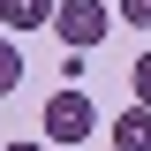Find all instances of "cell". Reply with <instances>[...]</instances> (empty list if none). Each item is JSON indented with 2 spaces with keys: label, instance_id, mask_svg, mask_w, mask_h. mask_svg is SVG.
Here are the masks:
<instances>
[{
  "label": "cell",
  "instance_id": "cell-1",
  "mask_svg": "<svg viewBox=\"0 0 151 151\" xmlns=\"http://www.w3.org/2000/svg\"><path fill=\"white\" fill-rule=\"evenodd\" d=\"M45 30H60L68 53H91L98 38L113 30V8L106 0H53V23H45Z\"/></svg>",
  "mask_w": 151,
  "mask_h": 151
},
{
  "label": "cell",
  "instance_id": "cell-7",
  "mask_svg": "<svg viewBox=\"0 0 151 151\" xmlns=\"http://www.w3.org/2000/svg\"><path fill=\"white\" fill-rule=\"evenodd\" d=\"M121 23H136V30H151V0H121Z\"/></svg>",
  "mask_w": 151,
  "mask_h": 151
},
{
  "label": "cell",
  "instance_id": "cell-2",
  "mask_svg": "<svg viewBox=\"0 0 151 151\" xmlns=\"http://www.w3.org/2000/svg\"><path fill=\"white\" fill-rule=\"evenodd\" d=\"M38 121H45V151H53V144L68 151V144H83V136L98 129V106L68 83V91H53V98H45V113H38Z\"/></svg>",
  "mask_w": 151,
  "mask_h": 151
},
{
  "label": "cell",
  "instance_id": "cell-5",
  "mask_svg": "<svg viewBox=\"0 0 151 151\" xmlns=\"http://www.w3.org/2000/svg\"><path fill=\"white\" fill-rule=\"evenodd\" d=\"M15 83H23V53H15V45H8V38H0V98L15 91Z\"/></svg>",
  "mask_w": 151,
  "mask_h": 151
},
{
  "label": "cell",
  "instance_id": "cell-3",
  "mask_svg": "<svg viewBox=\"0 0 151 151\" xmlns=\"http://www.w3.org/2000/svg\"><path fill=\"white\" fill-rule=\"evenodd\" d=\"M0 23L8 30H45L53 23V0H0Z\"/></svg>",
  "mask_w": 151,
  "mask_h": 151
},
{
  "label": "cell",
  "instance_id": "cell-6",
  "mask_svg": "<svg viewBox=\"0 0 151 151\" xmlns=\"http://www.w3.org/2000/svg\"><path fill=\"white\" fill-rule=\"evenodd\" d=\"M136 106L151 113V53H136Z\"/></svg>",
  "mask_w": 151,
  "mask_h": 151
},
{
  "label": "cell",
  "instance_id": "cell-4",
  "mask_svg": "<svg viewBox=\"0 0 151 151\" xmlns=\"http://www.w3.org/2000/svg\"><path fill=\"white\" fill-rule=\"evenodd\" d=\"M113 151H151V113L129 106L121 121H113Z\"/></svg>",
  "mask_w": 151,
  "mask_h": 151
},
{
  "label": "cell",
  "instance_id": "cell-8",
  "mask_svg": "<svg viewBox=\"0 0 151 151\" xmlns=\"http://www.w3.org/2000/svg\"><path fill=\"white\" fill-rule=\"evenodd\" d=\"M0 151H45V144H0Z\"/></svg>",
  "mask_w": 151,
  "mask_h": 151
}]
</instances>
